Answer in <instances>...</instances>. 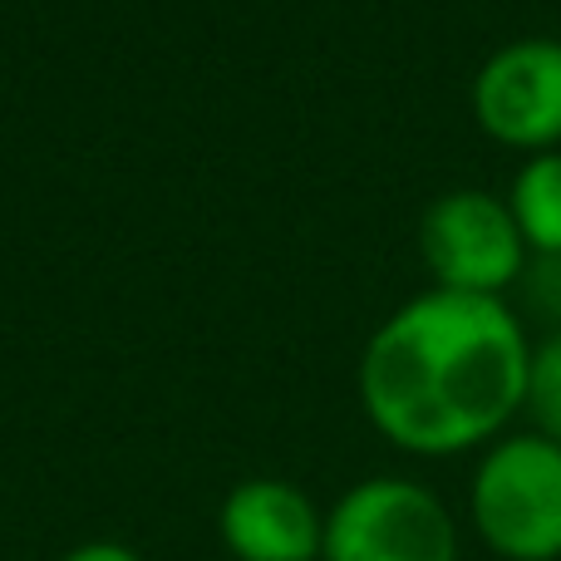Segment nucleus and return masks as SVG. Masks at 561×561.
I'll return each mask as SVG.
<instances>
[{
    "label": "nucleus",
    "instance_id": "1",
    "mask_svg": "<svg viewBox=\"0 0 561 561\" xmlns=\"http://www.w3.org/2000/svg\"><path fill=\"white\" fill-rule=\"evenodd\" d=\"M533 345L523 310L507 296L428 286L369 335L359 404L404 454H483L527 409Z\"/></svg>",
    "mask_w": 561,
    "mask_h": 561
},
{
    "label": "nucleus",
    "instance_id": "2",
    "mask_svg": "<svg viewBox=\"0 0 561 561\" xmlns=\"http://www.w3.org/2000/svg\"><path fill=\"white\" fill-rule=\"evenodd\" d=\"M468 523L497 561H561V448L537 428H507L478 454Z\"/></svg>",
    "mask_w": 561,
    "mask_h": 561
},
{
    "label": "nucleus",
    "instance_id": "3",
    "mask_svg": "<svg viewBox=\"0 0 561 561\" xmlns=\"http://www.w3.org/2000/svg\"><path fill=\"white\" fill-rule=\"evenodd\" d=\"M320 561H458V517L414 478H365L325 513Z\"/></svg>",
    "mask_w": 561,
    "mask_h": 561
},
{
    "label": "nucleus",
    "instance_id": "4",
    "mask_svg": "<svg viewBox=\"0 0 561 561\" xmlns=\"http://www.w3.org/2000/svg\"><path fill=\"white\" fill-rule=\"evenodd\" d=\"M419 256L438 290L458 296H507L527 272L523 232L497 193L483 187H448L444 197L424 207L419 217Z\"/></svg>",
    "mask_w": 561,
    "mask_h": 561
},
{
    "label": "nucleus",
    "instance_id": "5",
    "mask_svg": "<svg viewBox=\"0 0 561 561\" xmlns=\"http://www.w3.org/2000/svg\"><path fill=\"white\" fill-rule=\"evenodd\" d=\"M473 124L513 153L561 148V35H517L478 65L468 89Z\"/></svg>",
    "mask_w": 561,
    "mask_h": 561
},
{
    "label": "nucleus",
    "instance_id": "6",
    "mask_svg": "<svg viewBox=\"0 0 561 561\" xmlns=\"http://www.w3.org/2000/svg\"><path fill=\"white\" fill-rule=\"evenodd\" d=\"M222 542L237 561H320L325 513L280 478H252L222 503Z\"/></svg>",
    "mask_w": 561,
    "mask_h": 561
},
{
    "label": "nucleus",
    "instance_id": "7",
    "mask_svg": "<svg viewBox=\"0 0 561 561\" xmlns=\"http://www.w3.org/2000/svg\"><path fill=\"white\" fill-rule=\"evenodd\" d=\"M517 232L537 262H561V148L533 153L513 168L503 193Z\"/></svg>",
    "mask_w": 561,
    "mask_h": 561
},
{
    "label": "nucleus",
    "instance_id": "8",
    "mask_svg": "<svg viewBox=\"0 0 561 561\" xmlns=\"http://www.w3.org/2000/svg\"><path fill=\"white\" fill-rule=\"evenodd\" d=\"M527 419L542 438L561 448V330L533 345V375H527Z\"/></svg>",
    "mask_w": 561,
    "mask_h": 561
},
{
    "label": "nucleus",
    "instance_id": "9",
    "mask_svg": "<svg viewBox=\"0 0 561 561\" xmlns=\"http://www.w3.org/2000/svg\"><path fill=\"white\" fill-rule=\"evenodd\" d=\"M65 561H144V557L128 552L124 542H84V547H75Z\"/></svg>",
    "mask_w": 561,
    "mask_h": 561
}]
</instances>
